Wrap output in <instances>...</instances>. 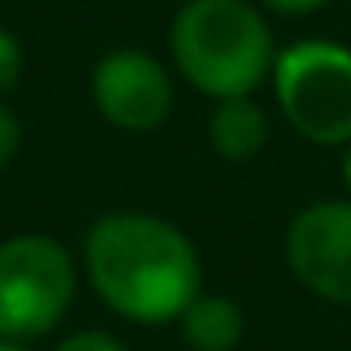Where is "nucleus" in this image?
Returning a JSON list of instances; mask_svg holds the SVG:
<instances>
[{
  "mask_svg": "<svg viewBox=\"0 0 351 351\" xmlns=\"http://www.w3.org/2000/svg\"><path fill=\"white\" fill-rule=\"evenodd\" d=\"M285 261L310 293L351 306V199L302 207L285 232Z\"/></svg>",
  "mask_w": 351,
  "mask_h": 351,
  "instance_id": "39448f33",
  "label": "nucleus"
},
{
  "mask_svg": "<svg viewBox=\"0 0 351 351\" xmlns=\"http://www.w3.org/2000/svg\"><path fill=\"white\" fill-rule=\"evenodd\" d=\"M343 186L351 191V141H347V153H343Z\"/></svg>",
  "mask_w": 351,
  "mask_h": 351,
  "instance_id": "ddd939ff",
  "label": "nucleus"
},
{
  "mask_svg": "<svg viewBox=\"0 0 351 351\" xmlns=\"http://www.w3.org/2000/svg\"><path fill=\"white\" fill-rule=\"evenodd\" d=\"M91 99L108 124L124 132H153L173 108V83L153 54L112 50L95 62Z\"/></svg>",
  "mask_w": 351,
  "mask_h": 351,
  "instance_id": "423d86ee",
  "label": "nucleus"
},
{
  "mask_svg": "<svg viewBox=\"0 0 351 351\" xmlns=\"http://www.w3.org/2000/svg\"><path fill=\"white\" fill-rule=\"evenodd\" d=\"M21 71H25V54H21V42L0 25V95H9L17 83H21Z\"/></svg>",
  "mask_w": 351,
  "mask_h": 351,
  "instance_id": "1a4fd4ad",
  "label": "nucleus"
},
{
  "mask_svg": "<svg viewBox=\"0 0 351 351\" xmlns=\"http://www.w3.org/2000/svg\"><path fill=\"white\" fill-rule=\"evenodd\" d=\"M207 141L228 161H252L265 149V141H269V116L248 95L219 99L211 120H207Z\"/></svg>",
  "mask_w": 351,
  "mask_h": 351,
  "instance_id": "0eeeda50",
  "label": "nucleus"
},
{
  "mask_svg": "<svg viewBox=\"0 0 351 351\" xmlns=\"http://www.w3.org/2000/svg\"><path fill=\"white\" fill-rule=\"evenodd\" d=\"M261 5H269L273 13H285V17H306V13L326 9L330 0H261Z\"/></svg>",
  "mask_w": 351,
  "mask_h": 351,
  "instance_id": "f8f14e48",
  "label": "nucleus"
},
{
  "mask_svg": "<svg viewBox=\"0 0 351 351\" xmlns=\"http://www.w3.org/2000/svg\"><path fill=\"white\" fill-rule=\"evenodd\" d=\"M169 50L173 66L211 99L252 95L277 62L273 34L248 0H186L173 17Z\"/></svg>",
  "mask_w": 351,
  "mask_h": 351,
  "instance_id": "f03ea898",
  "label": "nucleus"
},
{
  "mask_svg": "<svg viewBox=\"0 0 351 351\" xmlns=\"http://www.w3.org/2000/svg\"><path fill=\"white\" fill-rule=\"evenodd\" d=\"M83 256L104 306L132 322H169L199 298V252L169 219L112 211L91 223Z\"/></svg>",
  "mask_w": 351,
  "mask_h": 351,
  "instance_id": "f257e3e1",
  "label": "nucleus"
},
{
  "mask_svg": "<svg viewBox=\"0 0 351 351\" xmlns=\"http://www.w3.org/2000/svg\"><path fill=\"white\" fill-rule=\"evenodd\" d=\"M54 351H128L116 335H108V330H75V335H66Z\"/></svg>",
  "mask_w": 351,
  "mask_h": 351,
  "instance_id": "9d476101",
  "label": "nucleus"
},
{
  "mask_svg": "<svg viewBox=\"0 0 351 351\" xmlns=\"http://www.w3.org/2000/svg\"><path fill=\"white\" fill-rule=\"evenodd\" d=\"M71 252L38 232L0 244V339H38L75 302Z\"/></svg>",
  "mask_w": 351,
  "mask_h": 351,
  "instance_id": "20e7f679",
  "label": "nucleus"
},
{
  "mask_svg": "<svg viewBox=\"0 0 351 351\" xmlns=\"http://www.w3.org/2000/svg\"><path fill=\"white\" fill-rule=\"evenodd\" d=\"M182 343L195 351H232L244 339V310L228 293H199L182 314Z\"/></svg>",
  "mask_w": 351,
  "mask_h": 351,
  "instance_id": "6e6552de",
  "label": "nucleus"
},
{
  "mask_svg": "<svg viewBox=\"0 0 351 351\" xmlns=\"http://www.w3.org/2000/svg\"><path fill=\"white\" fill-rule=\"evenodd\" d=\"M0 351H25V347H21L17 339H0Z\"/></svg>",
  "mask_w": 351,
  "mask_h": 351,
  "instance_id": "4468645a",
  "label": "nucleus"
},
{
  "mask_svg": "<svg viewBox=\"0 0 351 351\" xmlns=\"http://www.w3.org/2000/svg\"><path fill=\"white\" fill-rule=\"evenodd\" d=\"M21 149V124L9 108H0V169H5Z\"/></svg>",
  "mask_w": 351,
  "mask_h": 351,
  "instance_id": "9b49d317",
  "label": "nucleus"
},
{
  "mask_svg": "<svg viewBox=\"0 0 351 351\" xmlns=\"http://www.w3.org/2000/svg\"><path fill=\"white\" fill-rule=\"evenodd\" d=\"M273 87L285 120L314 145L351 141V50L335 42H298L273 62Z\"/></svg>",
  "mask_w": 351,
  "mask_h": 351,
  "instance_id": "7ed1b4c3",
  "label": "nucleus"
}]
</instances>
